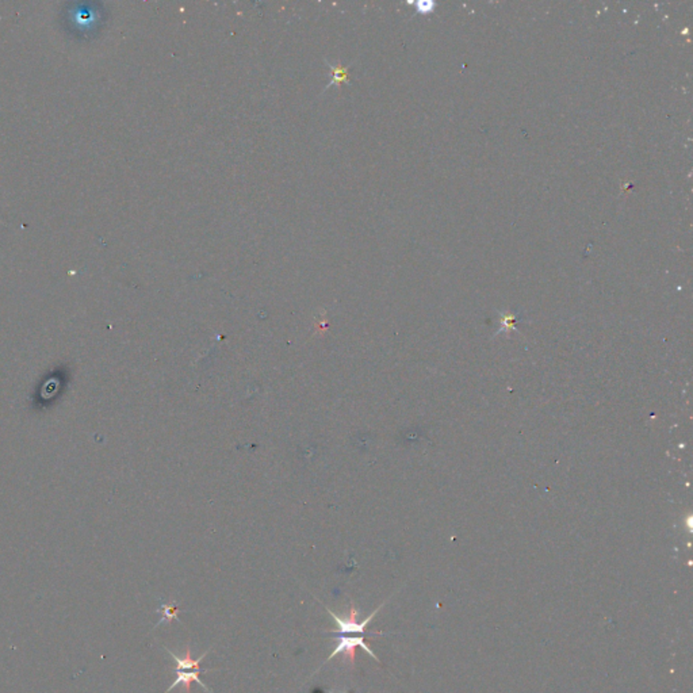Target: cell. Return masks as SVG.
Masks as SVG:
<instances>
[{
    "label": "cell",
    "mask_w": 693,
    "mask_h": 693,
    "mask_svg": "<svg viewBox=\"0 0 693 693\" xmlns=\"http://www.w3.org/2000/svg\"><path fill=\"white\" fill-rule=\"evenodd\" d=\"M385 605V603H382L374 612H372L363 622L358 623L356 622V618L359 616V611L356 609V607L354 605V603L351 601V607H350V611L345 616H339L336 615L333 611H330L328 607H325V609L328 611V613L333 618V620L336 622L337 624V629L330 631L332 634H369V635H382L383 633H379V631H374V633H369L367 631V626L369 623L373 620L374 616L380 611V608Z\"/></svg>",
    "instance_id": "6da1fadb"
},
{
    "label": "cell",
    "mask_w": 693,
    "mask_h": 693,
    "mask_svg": "<svg viewBox=\"0 0 693 693\" xmlns=\"http://www.w3.org/2000/svg\"><path fill=\"white\" fill-rule=\"evenodd\" d=\"M336 640H337V644H336L335 650L330 653V655L328 657V659H326V661H330V658L336 657L337 654H343V655H344V661H348L351 665H354V662H355L356 648H358V647H361V648H363L367 654H370L376 662H379V658L374 654L373 650H372V648L369 647V644L365 642V638H363V637H354V638H350V637H339V638H336Z\"/></svg>",
    "instance_id": "7a4b0ae2"
},
{
    "label": "cell",
    "mask_w": 693,
    "mask_h": 693,
    "mask_svg": "<svg viewBox=\"0 0 693 693\" xmlns=\"http://www.w3.org/2000/svg\"><path fill=\"white\" fill-rule=\"evenodd\" d=\"M175 673H176V680L171 684V687H168V690L165 691V693L171 692L179 684H182L184 687V692L190 693V691H191V681H194L198 685H201L206 692L213 693V691L209 687H206V684L199 679V673L201 672H197V670H175Z\"/></svg>",
    "instance_id": "3957f363"
},
{
    "label": "cell",
    "mask_w": 693,
    "mask_h": 693,
    "mask_svg": "<svg viewBox=\"0 0 693 693\" xmlns=\"http://www.w3.org/2000/svg\"><path fill=\"white\" fill-rule=\"evenodd\" d=\"M165 650H167V653H168V654H169V655L175 659V662H176V666L173 668V670H197V672H209V670H210V669H202V668H201V662H202V659H204V658L209 654V650H208L204 655H201L198 659H193V658H191L190 644H187L186 654H184V657H183V658H182V657H178L176 654H173V653H172L171 650H168V648H165Z\"/></svg>",
    "instance_id": "277c9868"
},
{
    "label": "cell",
    "mask_w": 693,
    "mask_h": 693,
    "mask_svg": "<svg viewBox=\"0 0 693 693\" xmlns=\"http://www.w3.org/2000/svg\"><path fill=\"white\" fill-rule=\"evenodd\" d=\"M158 612L161 613L162 618L159 620V623L156 624V627L160 626L161 623H164V622L171 623L172 620H179V618H178L179 611H178V605H176L175 601H169L168 604H161V607L158 609Z\"/></svg>",
    "instance_id": "5b68a950"
}]
</instances>
